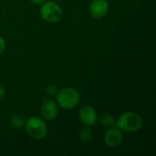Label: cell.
<instances>
[{"label":"cell","instance_id":"obj_2","mask_svg":"<svg viewBox=\"0 0 156 156\" xmlns=\"http://www.w3.org/2000/svg\"><path fill=\"white\" fill-rule=\"evenodd\" d=\"M57 104L64 110H72L78 106L80 101V94L73 87H65L58 90L56 94Z\"/></svg>","mask_w":156,"mask_h":156},{"label":"cell","instance_id":"obj_1","mask_svg":"<svg viewBox=\"0 0 156 156\" xmlns=\"http://www.w3.org/2000/svg\"><path fill=\"white\" fill-rule=\"evenodd\" d=\"M143 119L142 117L133 112H122L119 118L116 120L115 126L119 128L122 132L127 133H136L143 128Z\"/></svg>","mask_w":156,"mask_h":156},{"label":"cell","instance_id":"obj_10","mask_svg":"<svg viewBox=\"0 0 156 156\" xmlns=\"http://www.w3.org/2000/svg\"><path fill=\"white\" fill-rule=\"evenodd\" d=\"M79 137H80V140L82 143H90L93 138V132H92L91 128L89 127V126L83 127L80 131Z\"/></svg>","mask_w":156,"mask_h":156},{"label":"cell","instance_id":"obj_8","mask_svg":"<svg viewBox=\"0 0 156 156\" xmlns=\"http://www.w3.org/2000/svg\"><path fill=\"white\" fill-rule=\"evenodd\" d=\"M58 114V106L52 100L45 101L41 107V116L47 122L54 121Z\"/></svg>","mask_w":156,"mask_h":156},{"label":"cell","instance_id":"obj_3","mask_svg":"<svg viewBox=\"0 0 156 156\" xmlns=\"http://www.w3.org/2000/svg\"><path fill=\"white\" fill-rule=\"evenodd\" d=\"M25 128L28 136L34 140H42L48 134V126L45 120L37 116H32L26 120Z\"/></svg>","mask_w":156,"mask_h":156},{"label":"cell","instance_id":"obj_6","mask_svg":"<svg viewBox=\"0 0 156 156\" xmlns=\"http://www.w3.org/2000/svg\"><path fill=\"white\" fill-rule=\"evenodd\" d=\"M109 8L107 0H92L89 5V13L93 18L101 19L108 14Z\"/></svg>","mask_w":156,"mask_h":156},{"label":"cell","instance_id":"obj_11","mask_svg":"<svg viewBox=\"0 0 156 156\" xmlns=\"http://www.w3.org/2000/svg\"><path fill=\"white\" fill-rule=\"evenodd\" d=\"M25 123L26 119L21 115H14L10 119V124L15 129H22L23 127H25Z\"/></svg>","mask_w":156,"mask_h":156},{"label":"cell","instance_id":"obj_15","mask_svg":"<svg viewBox=\"0 0 156 156\" xmlns=\"http://www.w3.org/2000/svg\"><path fill=\"white\" fill-rule=\"evenodd\" d=\"M29 1L31 3H33L34 5H42L46 0H29Z\"/></svg>","mask_w":156,"mask_h":156},{"label":"cell","instance_id":"obj_14","mask_svg":"<svg viewBox=\"0 0 156 156\" xmlns=\"http://www.w3.org/2000/svg\"><path fill=\"white\" fill-rule=\"evenodd\" d=\"M5 94H6V90H5V87L0 86V99L1 98H4L5 96Z\"/></svg>","mask_w":156,"mask_h":156},{"label":"cell","instance_id":"obj_13","mask_svg":"<svg viewBox=\"0 0 156 156\" xmlns=\"http://www.w3.org/2000/svg\"><path fill=\"white\" fill-rule=\"evenodd\" d=\"M5 42L4 40V38L2 37H0V55L5 51Z\"/></svg>","mask_w":156,"mask_h":156},{"label":"cell","instance_id":"obj_12","mask_svg":"<svg viewBox=\"0 0 156 156\" xmlns=\"http://www.w3.org/2000/svg\"><path fill=\"white\" fill-rule=\"evenodd\" d=\"M58 90L57 86H55V85H53V84L48 85L47 88H46V90H45L46 93H47L48 96H56Z\"/></svg>","mask_w":156,"mask_h":156},{"label":"cell","instance_id":"obj_5","mask_svg":"<svg viewBox=\"0 0 156 156\" xmlns=\"http://www.w3.org/2000/svg\"><path fill=\"white\" fill-rule=\"evenodd\" d=\"M79 119L84 126L92 127L96 125L98 122V114L93 107L84 105L79 111Z\"/></svg>","mask_w":156,"mask_h":156},{"label":"cell","instance_id":"obj_9","mask_svg":"<svg viewBox=\"0 0 156 156\" xmlns=\"http://www.w3.org/2000/svg\"><path fill=\"white\" fill-rule=\"evenodd\" d=\"M101 124L104 127H112V126H115V122H116V120L114 118L113 115H112L111 113L109 112H104L102 113L101 116H100V119H99Z\"/></svg>","mask_w":156,"mask_h":156},{"label":"cell","instance_id":"obj_7","mask_svg":"<svg viewBox=\"0 0 156 156\" xmlns=\"http://www.w3.org/2000/svg\"><path fill=\"white\" fill-rule=\"evenodd\" d=\"M122 141H123L122 133L116 126L110 127L104 134V142L109 147L116 148L122 144Z\"/></svg>","mask_w":156,"mask_h":156},{"label":"cell","instance_id":"obj_4","mask_svg":"<svg viewBox=\"0 0 156 156\" xmlns=\"http://www.w3.org/2000/svg\"><path fill=\"white\" fill-rule=\"evenodd\" d=\"M39 14L43 20L48 23L58 22L63 15V11L61 6L55 1L48 0L45 1L42 5H40Z\"/></svg>","mask_w":156,"mask_h":156}]
</instances>
